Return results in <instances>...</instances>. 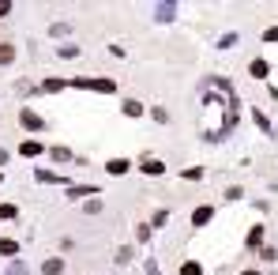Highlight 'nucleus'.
Listing matches in <instances>:
<instances>
[{"mask_svg":"<svg viewBox=\"0 0 278 275\" xmlns=\"http://www.w3.org/2000/svg\"><path fill=\"white\" fill-rule=\"evenodd\" d=\"M64 271V260H49L45 264V275H60Z\"/></svg>","mask_w":278,"mask_h":275,"instance_id":"f257e3e1","label":"nucleus"},{"mask_svg":"<svg viewBox=\"0 0 278 275\" xmlns=\"http://www.w3.org/2000/svg\"><path fill=\"white\" fill-rule=\"evenodd\" d=\"M12 57H15V49H12V45H0V64H8Z\"/></svg>","mask_w":278,"mask_h":275,"instance_id":"7ed1b4c3","label":"nucleus"},{"mask_svg":"<svg viewBox=\"0 0 278 275\" xmlns=\"http://www.w3.org/2000/svg\"><path fill=\"white\" fill-rule=\"evenodd\" d=\"M38 151H42V144H34V140H26V144H23V155H38Z\"/></svg>","mask_w":278,"mask_h":275,"instance_id":"39448f33","label":"nucleus"},{"mask_svg":"<svg viewBox=\"0 0 278 275\" xmlns=\"http://www.w3.org/2000/svg\"><path fill=\"white\" fill-rule=\"evenodd\" d=\"M23 125H26V128H38V125H42V117H34V113H23Z\"/></svg>","mask_w":278,"mask_h":275,"instance_id":"20e7f679","label":"nucleus"},{"mask_svg":"<svg viewBox=\"0 0 278 275\" xmlns=\"http://www.w3.org/2000/svg\"><path fill=\"white\" fill-rule=\"evenodd\" d=\"M124 113H128V117H139L143 106H139V102H124Z\"/></svg>","mask_w":278,"mask_h":275,"instance_id":"f03ea898","label":"nucleus"},{"mask_svg":"<svg viewBox=\"0 0 278 275\" xmlns=\"http://www.w3.org/2000/svg\"><path fill=\"white\" fill-rule=\"evenodd\" d=\"M244 275H256V271H244Z\"/></svg>","mask_w":278,"mask_h":275,"instance_id":"423d86ee","label":"nucleus"}]
</instances>
